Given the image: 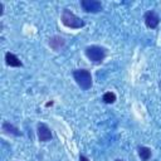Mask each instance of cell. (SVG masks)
I'll return each instance as SVG.
<instances>
[{
  "label": "cell",
  "mask_w": 161,
  "mask_h": 161,
  "mask_svg": "<svg viewBox=\"0 0 161 161\" xmlns=\"http://www.w3.org/2000/svg\"><path fill=\"white\" fill-rule=\"evenodd\" d=\"M62 24L69 29H80L86 25V21L83 19H80L79 16H77L74 13H72L68 9H64L60 16Z\"/></svg>",
  "instance_id": "obj_1"
},
{
  "label": "cell",
  "mask_w": 161,
  "mask_h": 161,
  "mask_svg": "<svg viewBox=\"0 0 161 161\" xmlns=\"http://www.w3.org/2000/svg\"><path fill=\"white\" fill-rule=\"evenodd\" d=\"M73 78L75 80V83L83 89V91H88L92 87V74L88 69H74L73 70Z\"/></svg>",
  "instance_id": "obj_2"
},
{
  "label": "cell",
  "mask_w": 161,
  "mask_h": 161,
  "mask_svg": "<svg viewBox=\"0 0 161 161\" xmlns=\"http://www.w3.org/2000/svg\"><path fill=\"white\" fill-rule=\"evenodd\" d=\"M84 54L92 63L99 64L104 60V58L107 55V50H106V48H103L101 45H88L84 49Z\"/></svg>",
  "instance_id": "obj_3"
},
{
  "label": "cell",
  "mask_w": 161,
  "mask_h": 161,
  "mask_svg": "<svg viewBox=\"0 0 161 161\" xmlns=\"http://www.w3.org/2000/svg\"><path fill=\"white\" fill-rule=\"evenodd\" d=\"M36 135L40 142H47L52 140V130L44 122H39L36 125Z\"/></svg>",
  "instance_id": "obj_4"
},
{
  "label": "cell",
  "mask_w": 161,
  "mask_h": 161,
  "mask_svg": "<svg viewBox=\"0 0 161 161\" xmlns=\"http://www.w3.org/2000/svg\"><path fill=\"white\" fill-rule=\"evenodd\" d=\"M143 20H145V24L148 29H155L160 24V16L157 15V13L155 10L146 11L145 15H143Z\"/></svg>",
  "instance_id": "obj_5"
},
{
  "label": "cell",
  "mask_w": 161,
  "mask_h": 161,
  "mask_svg": "<svg viewBox=\"0 0 161 161\" xmlns=\"http://www.w3.org/2000/svg\"><path fill=\"white\" fill-rule=\"evenodd\" d=\"M80 6L86 13H99L102 11V4L98 0H82Z\"/></svg>",
  "instance_id": "obj_6"
},
{
  "label": "cell",
  "mask_w": 161,
  "mask_h": 161,
  "mask_svg": "<svg viewBox=\"0 0 161 161\" xmlns=\"http://www.w3.org/2000/svg\"><path fill=\"white\" fill-rule=\"evenodd\" d=\"M1 130H3V132H4L5 135H13V136H16V137L21 136V132L19 131V128L15 127L13 123H10V122H8V121H4V122H3Z\"/></svg>",
  "instance_id": "obj_7"
},
{
  "label": "cell",
  "mask_w": 161,
  "mask_h": 161,
  "mask_svg": "<svg viewBox=\"0 0 161 161\" xmlns=\"http://www.w3.org/2000/svg\"><path fill=\"white\" fill-rule=\"evenodd\" d=\"M65 44V39L60 35H54L49 39V47L54 50V52H58L60 48H63Z\"/></svg>",
  "instance_id": "obj_8"
},
{
  "label": "cell",
  "mask_w": 161,
  "mask_h": 161,
  "mask_svg": "<svg viewBox=\"0 0 161 161\" xmlns=\"http://www.w3.org/2000/svg\"><path fill=\"white\" fill-rule=\"evenodd\" d=\"M5 63H6V65H9V67H15V68L23 67L21 60H20L14 53H10V52H6V53H5Z\"/></svg>",
  "instance_id": "obj_9"
},
{
  "label": "cell",
  "mask_w": 161,
  "mask_h": 161,
  "mask_svg": "<svg viewBox=\"0 0 161 161\" xmlns=\"http://www.w3.org/2000/svg\"><path fill=\"white\" fill-rule=\"evenodd\" d=\"M137 152H138V156L142 161H148L152 156V150L147 146H138L137 147Z\"/></svg>",
  "instance_id": "obj_10"
},
{
  "label": "cell",
  "mask_w": 161,
  "mask_h": 161,
  "mask_svg": "<svg viewBox=\"0 0 161 161\" xmlns=\"http://www.w3.org/2000/svg\"><path fill=\"white\" fill-rule=\"evenodd\" d=\"M116 99H117V97H116V94L113 93V92H106L103 96H102V101L104 102V103H107V104H112V103H114L116 102Z\"/></svg>",
  "instance_id": "obj_11"
},
{
  "label": "cell",
  "mask_w": 161,
  "mask_h": 161,
  "mask_svg": "<svg viewBox=\"0 0 161 161\" xmlns=\"http://www.w3.org/2000/svg\"><path fill=\"white\" fill-rule=\"evenodd\" d=\"M79 161H89L84 155H79Z\"/></svg>",
  "instance_id": "obj_12"
},
{
  "label": "cell",
  "mask_w": 161,
  "mask_h": 161,
  "mask_svg": "<svg viewBox=\"0 0 161 161\" xmlns=\"http://www.w3.org/2000/svg\"><path fill=\"white\" fill-rule=\"evenodd\" d=\"M3 14H4V4L0 3V15H3Z\"/></svg>",
  "instance_id": "obj_13"
},
{
  "label": "cell",
  "mask_w": 161,
  "mask_h": 161,
  "mask_svg": "<svg viewBox=\"0 0 161 161\" xmlns=\"http://www.w3.org/2000/svg\"><path fill=\"white\" fill-rule=\"evenodd\" d=\"M116 161H122V160H116Z\"/></svg>",
  "instance_id": "obj_14"
}]
</instances>
